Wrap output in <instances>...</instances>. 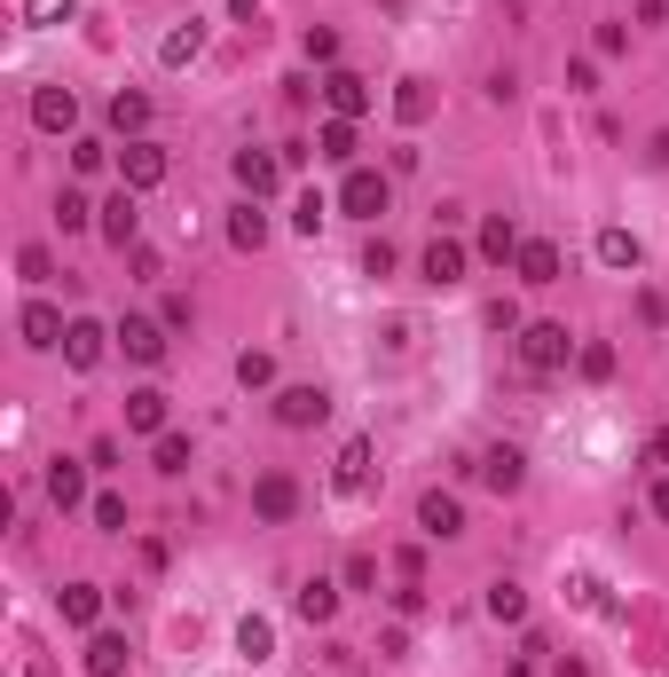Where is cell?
Masks as SVG:
<instances>
[{
  "instance_id": "21",
  "label": "cell",
  "mask_w": 669,
  "mask_h": 677,
  "mask_svg": "<svg viewBox=\"0 0 669 677\" xmlns=\"http://www.w3.org/2000/svg\"><path fill=\"white\" fill-rule=\"evenodd\" d=\"M48 496L63 504V513H79V504H88V473H79L71 457H55V465H48Z\"/></svg>"
},
{
  "instance_id": "33",
  "label": "cell",
  "mask_w": 669,
  "mask_h": 677,
  "mask_svg": "<svg viewBox=\"0 0 669 677\" xmlns=\"http://www.w3.org/2000/svg\"><path fill=\"white\" fill-rule=\"evenodd\" d=\"M315 142H323V158H339V165H347V158H355V119H323Z\"/></svg>"
},
{
  "instance_id": "31",
  "label": "cell",
  "mask_w": 669,
  "mask_h": 677,
  "mask_svg": "<svg viewBox=\"0 0 669 677\" xmlns=\"http://www.w3.org/2000/svg\"><path fill=\"white\" fill-rule=\"evenodd\" d=\"M599 261L607 269H638V236L630 229H599Z\"/></svg>"
},
{
  "instance_id": "4",
  "label": "cell",
  "mask_w": 669,
  "mask_h": 677,
  "mask_svg": "<svg viewBox=\"0 0 669 677\" xmlns=\"http://www.w3.org/2000/svg\"><path fill=\"white\" fill-rule=\"evenodd\" d=\"M323 103H331V119H363L378 95H371L363 71H331V79H323Z\"/></svg>"
},
{
  "instance_id": "24",
  "label": "cell",
  "mask_w": 669,
  "mask_h": 677,
  "mask_svg": "<svg viewBox=\"0 0 669 677\" xmlns=\"http://www.w3.org/2000/svg\"><path fill=\"white\" fill-rule=\"evenodd\" d=\"M292 615H300V623H331V615H339V583H323V575H315L300 599H292Z\"/></svg>"
},
{
  "instance_id": "6",
  "label": "cell",
  "mask_w": 669,
  "mask_h": 677,
  "mask_svg": "<svg viewBox=\"0 0 669 677\" xmlns=\"http://www.w3.org/2000/svg\"><path fill=\"white\" fill-rule=\"evenodd\" d=\"M32 127H40V134H71V127H79L71 88H32Z\"/></svg>"
},
{
  "instance_id": "20",
  "label": "cell",
  "mask_w": 669,
  "mask_h": 677,
  "mask_svg": "<svg viewBox=\"0 0 669 677\" xmlns=\"http://www.w3.org/2000/svg\"><path fill=\"white\" fill-rule=\"evenodd\" d=\"M88 677H126V638L119 630H95L88 638Z\"/></svg>"
},
{
  "instance_id": "18",
  "label": "cell",
  "mask_w": 669,
  "mask_h": 677,
  "mask_svg": "<svg viewBox=\"0 0 669 677\" xmlns=\"http://www.w3.org/2000/svg\"><path fill=\"white\" fill-rule=\"evenodd\" d=\"M205 55V24L190 17V24H174V32H165V48H158V63L165 71H182V63H197Z\"/></svg>"
},
{
  "instance_id": "42",
  "label": "cell",
  "mask_w": 669,
  "mask_h": 677,
  "mask_svg": "<svg viewBox=\"0 0 669 677\" xmlns=\"http://www.w3.org/2000/svg\"><path fill=\"white\" fill-rule=\"evenodd\" d=\"M323 213H331V205H323V198H315V190H307V198H300V205H292V221H300V229H307V236H315V229H323Z\"/></svg>"
},
{
  "instance_id": "17",
  "label": "cell",
  "mask_w": 669,
  "mask_h": 677,
  "mask_svg": "<svg viewBox=\"0 0 669 677\" xmlns=\"http://www.w3.org/2000/svg\"><path fill=\"white\" fill-rule=\"evenodd\" d=\"M480 481H488L496 496H513V488L528 481V457H520V449H488V457H480Z\"/></svg>"
},
{
  "instance_id": "14",
  "label": "cell",
  "mask_w": 669,
  "mask_h": 677,
  "mask_svg": "<svg viewBox=\"0 0 669 677\" xmlns=\"http://www.w3.org/2000/svg\"><path fill=\"white\" fill-rule=\"evenodd\" d=\"M513 269H520V284H536V292H544V284H559V244H544V236H528Z\"/></svg>"
},
{
  "instance_id": "41",
  "label": "cell",
  "mask_w": 669,
  "mask_h": 677,
  "mask_svg": "<svg viewBox=\"0 0 669 677\" xmlns=\"http://www.w3.org/2000/svg\"><path fill=\"white\" fill-rule=\"evenodd\" d=\"M103 158H111L103 142H71V165H79V174H103Z\"/></svg>"
},
{
  "instance_id": "46",
  "label": "cell",
  "mask_w": 669,
  "mask_h": 677,
  "mask_svg": "<svg viewBox=\"0 0 669 677\" xmlns=\"http://www.w3.org/2000/svg\"><path fill=\"white\" fill-rule=\"evenodd\" d=\"M505 677H536V669H528V661H513V669H505Z\"/></svg>"
},
{
  "instance_id": "36",
  "label": "cell",
  "mask_w": 669,
  "mask_h": 677,
  "mask_svg": "<svg viewBox=\"0 0 669 677\" xmlns=\"http://www.w3.org/2000/svg\"><path fill=\"white\" fill-rule=\"evenodd\" d=\"M236 378H244V386H268V378H276V355H261V347H244V355H236Z\"/></svg>"
},
{
  "instance_id": "39",
  "label": "cell",
  "mask_w": 669,
  "mask_h": 677,
  "mask_svg": "<svg viewBox=\"0 0 669 677\" xmlns=\"http://www.w3.org/2000/svg\"><path fill=\"white\" fill-rule=\"evenodd\" d=\"M79 0H24V24H63Z\"/></svg>"
},
{
  "instance_id": "44",
  "label": "cell",
  "mask_w": 669,
  "mask_h": 677,
  "mask_svg": "<svg viewBox=\"0 0 669 677\" xmlns=\"http://www.w3.org/2000/svg\"><path fill=\"white\" fill-rule=\"evenodd\" d=\"M646 457H653V465H669V426H661V434L646 442Z\"/></svg>"
},
{
  "instance_id": "37",
  "label": "cell",
  "mask_w": 669,
  "mask_h": 677,
  "mask_svg": "<svg viewBox=\"0 0 669 677\" xmlns=\"http://www.w3.org/2000/svg\"><path fill=\"white\" fill-rule=\"evenodd\" d=\"M88 513H95V528H103V536H126V496H95Z\"/></svg>"
},
{
  "instance_id": "3",
  "label": "cell",
  "mask_w": 669,
  "mask_h": 677,
  "mask_svg": "<svg viewBox=\"0 0 669 677\" xmlns=\"http://www.w3.org/2000/svg\"><path fill=\"white\" fill-rule=\"evenodd\" d=\"M417 528H426V544L465 536V504H457L449 488H426V496H417Z\"/></svg>"
},
{
  "instance_id": "10",
  "label": "cell",
  "mask_w": 669,
  "mask_h": 677,
  "mask_svg": "<svg viewBox=\"0 0 669 677\" xmlns=\"http://www.w3.org/2000/svg\"><path fill=\"white\" fill-rule=\"evenodd\" d=\"M426 284H434V292L465 284V244H457V236H434V244H426Z\"/></svg>"
},
{
  "instance_id": "15",
  "label": "cell",
  "mask_w": 669,
  "mask_h": 677,
  "mask_svg": "<svg viewBox=\"0 0 669 677\" xmlns=\"http://www.w3.org/2000/svg\"><path fill=\"white\" fill-rule=\"evenodd\" d=\"M17 331H24V347H63V331H71V323H63L48 300H32V307L17 315Z\"/></svg>"
},
{
  "instance_id": "28",
  "label": "cell",
  "mask_w": 669,
  "mask_h": 677,
  "mask_svg": "<svg viewBox=\"0 0 669 677\" xmlns=\"http://www.w3.org/2000/svg\"><path fill=\"white\" fill-rule=\"evenodd\" d=\"M111 127H119V134H142V127H150V95L119 88V95H111Z\"/></svg>"
},
{
  "instance_id": "26",
  "label": "cell",
  "mask_w": 669,
  "mask_h": 677,
  "mask_svg": "<svg viewBox=\"0 0 669 677\" xmlns=\"http://www.w3.org/2000/svg\"><path fill=\"white\" fill-rule=\"evenodd\" d=\"M331 481H339V488H347V496H355V488H363V481H371V442H363V434H355V442H347V449H339V465H331Z\"/></svg>"
},
{
  "instance_id": "40",
  "label": "cell",
  "mask_w": 669,
  "mask_h": 677,
  "mask_svg": "<svg viewBox=\"0 0 669 677\" xmlns=\"http://www.w3.org/2000/svg\"><path fill=\"white\" fill-rule=\"evenodd\" d=\"M17 276H24V284H48V252H40V244L17 252Z\"/></svg>"
},
{
  "instance_id": "19",
  "label": "cell",
  "mask_w": 669,
  "mask_h": 677,
  "mask_svg": "<svg viewBox=\"0 0 669 677\" xmlns=\"http://www.w3.org/2000/svg\"><path fill=\"white\" fill-rule=\"evenodd\" d=\"M95 229H103L111 244H134V236H142V213H134V190H119V198L103 205V221H95Z\"/></svg>"
},
{
  "instance_id": "8",
  "label": "cell",
  "mask_w": 669,
  "mask_h": 677,
  "mask_svg": "<svg viewBox=\"0 0 669 677\" xmlns=\"http://www.w3.org/2000/svg\"><path fill=\"white\" fill-rule=\"evenodd\" d=\"M119 174H126V190H134V198H142V190H158V182H165V150H150V142H126Z\"/></svg>"
},
{
  "instance_id": "30",
  "label": "cell",
  "mask_w": 669,
  "mask_h": 677,
  "mask_svg": "<svg viewBox=\"0 0 669 677\" xmlns=\"http://www.w3.org/2000/svg\"><path fill=\"white\" fill-rule=\"evenodd\" d=\"M394 111H402V127H417V119H434V88H426V79H402V95H394Z\"/></svg>"
},
{
  "instance_id": "9",
  "label": "cell",
  "mask_w": 669,
  "mask_h": 677,
  "mask_svg": "<svg viewBox=\"0 0 669 677\" xmlns=\"http://www.w3.org/2000/svg\"><path fill=\"white\" fill-rule=\"evenodd\" d=\"M119 347H126L134 363H165V323H150V315H126V323H119Z\"/></svg>"
},
{
  "instance_id": "29",
  "label": "cell",
  "mask_w": 669,
  "mask_h": 677,
  "mask_svg": "<svg viewBox=\"0 0 669 677\" xmlns=\"http://www.w3.org/2000/svg\"><path fill=\"white\" fill-rule=\"evenodd\" d=\"M229 244H236V252H261V244H268V213H261V205H244V213L229 221Z\"/></svg>"
},
{
  "instance_id": "25",
  "label": "cell",
  "mask_w": 669,
  "mask_h": 677,
  "mask_svg": "<svg viewBox=\"0 0 669 677\" xmlns=\"http://www.w3.org/2000/svg\"><path fill=\"white\" fill-rule=\"evenodd\" d=\"M480 607H488V623H528V590L520 583H488Z\"/></svg>"
},
{
  "instance_id": "1",
  "label": "cell",
  "mask_w": 669,
  "mask_h": 677,
  "mask_svg": "<svg viewBox=\"0 0 669 677\" xmlns=\"http://www.w3.org/2000/svg\"><path fill=\"white\" fill-rule=\"evenodd\" d=\"M386 205H394V182H386V174H371V165H347V182H339V213L378 221Z\"/></svg>"
},
{
  "instance_id": "43",
  "label": "cell",
  "mask_w": 669,
  "mask_h": 677,
  "mask_svg": "<svg viewBox=\"0 0 669 677\" xmlns=\"http://www.w3.org/2000/svg\"><path fill=\"white\" fill-rule=\"evenodd\" d=\"M386 269H394V244H386V236H378V244H371V252H363V276H386Z\"/></svg>"
},
{
  "instance_id": "45",
  "label": "cell",
  "mask_w": 669,
  "mask_h": 677,
  "mask_svg": "<svg viewBox=\"0 0 669 677\" xmlns=\"http://www.w3.org/2000/svg\"><path fill=\"white\" fill-rule=\"evenodd\" d=\"M653 521H669V481H661V488H653Z\"/></svg>"
},
{
  "instance_id": "38",
  "label": "cell",
  "mask_w": 669,
  "mask_h": 677,
  "mask_svg": "<svg viewBox=\"0 0 669 677\" xmlns=\"http://www.w3.org/2000/svg\"><path fill=\"white\" fill-rule=\"evenodd\" d=\"M307 63H339V32H331V24H307Z\"/></svg>"
},
{
  "instance_id": "5",
  "label": "cell",
  "mask_w": 669,
  "mask_h": 677,
  "mask_svg": "<svg viewBox=\"0 0 669 677\" xmlns=\"http://www.w3.org/2000/svg\"><path fill=\"white\" fill-rule=\"evenodd\" d=\"M103 347H111V331H103L95 315H79V323L63 331V363H71V371H95V363H103Z\"/></svg>"
},
{
  "instance_id": "16",
  "label": "cell",
  "mask_w": 669,
  "mask_h": 677,
  "mask_svg": "<svg viewBox=\"0 0 669 677\" xmlns=\"http://www.w3.org/2000/svg\"><path fill=\"white\" fill-rule=\"evenodd\" d=\"M567 590H575V607H582V615H599V623H622V615H630V607L615 599V590H607L599 575H575Z\"/></svg>"
},
{
  "instance_id": "13",
  "label": "cell",
  "mask_w": 669,
  "mask_h": 677,
  "mask_svg": "<svg viewBox=\"0 0 669 677\" xmlns=\"http://www.w3.org/2000/svg\"><path fill=\"white\" fill-rule=\"evenodd\" d=\"M520 244H528V236H520L505 213H488V221H480V261H496V269H505V261H520Z\"/></svg>"
},
{
  "instance_id": "34",
  "label": "cell",
  "mask_w": 669,
  "mask_h": 677,
  "mask_svg": "<svg viewBox=\"0 0 669 677\" xmlns=\"http://www.w3.org/2000/svg\"><path fill=\"white\" fill-rule=\"evenodd\" d=\"M150 457H158V473H165V481L190 473V442H182V434H158V449H150Z\"/></svg>"
},
{
  "instance_id": "2",
  "label": "cell",
  "mask_w": 669,
  "mask_h": 677,
  "mask_svg": "<svg viewBox=\"0 0 669 677\" xmlns=\"http://www.w3.org/2000/svg\"><path fill=\"white\" fill-rule=\"evenodd\" d=\"M567 355H575L567 323H520V363L528 371H567Z\"/></svg>"
},
{
  "instance_id": "27",
  "label": "cell",
  "mask_w": 669,
  "mask_h": 677,
  "mask_svg": "<svg viewBox=\"0 0 669 677\" xmlns=\"http://www.w3.org/2000/svg\"><path fill=\"white\" fill-rule=\"evenodd\" d=\"M236 646H244V661H268V654H276V623H268V615H244V623H236Z\"/></svg>"
},
{
  "instance_id": "12",
  "label": "cell",
  "mask_w": 669,
  "mask_h": 677,
  "mask_svg": "<svg viewBox=\"0 0 669 677\" xmlns=\"http://www.w3.org/2000/svg\"><path fill=\"white\" fill-rule=\"evenodd\" d=\"M236 182H244V198H268V190L284 182V165H276L268 150H236Z\"/></svg>"
},
{
  "instance_id": "23",
  "label": "cell",
  "mask_w": 669,
  "mask_h": 677,
  "mask_svg": "<svg viewBox=\"0 0 669 677\" xmlns=\"http://www.w3.org/2000/svg\"><path fill=\"white\" fill-rule=\"evenodd\" d=\"M55 607H63V623H71V630H95V615H103V590H95V583H71Z\"/></svg>"
},
{
  "instance_id": "32",
  "label": "cell",
  "mask_w": 669,
  "mask_h": 677,
  "mask_svg": "<svg viewBox=\"0 0 669 677\" xmlns=\"http://www.w3.org/2000/svg\"><path fill=\"white\" fill-rule=\"evenodd\" d=\"M575 371L591 378V386H607V378H615V347H607V338H591V347L575 355Z\"/></svg>"
},
{
  "instance_id": "35",
  "label": "cell",
  "mask_w": 669,
  "mask_h": 677,
  "mask_svg": "<svg viewBox=\"0 0 669 677\" xmlns=\"http://www.w3.org/2000/svg\"><path fill=\"white\" fill-rule=\"evenodd\" d=\"M55 221H63V236H79V229H88V221H95V205H88V198H79V190H63V198H55Z\"/></svg>"
},
{
  "instance_id": "7",
  "label": "cell",
  "mask_w": 669,
  "mask_h": 677,
  "mask_svg": "<svg viewBox=\"0 0 669 677\" xmlns=\"http://www.w3.org/2000/svg\"><path fill=\"white\" fill-rule=\"evenodd\" d=\"M253 513H261V521H292V513H300L292 473H261V481H253Z\"/></svg>"
},
{
  "instance_id": "11",
  "label": "cell",
  "mask_w": 669,
  "mask_h": 677,
  "mask_svg": "<svg viewBox=\"0 0 669 677\" xmlns=\"http://www.w3.org/2000/svg\"><path fill=\"white\" fill-rule=\"evenodd\" d=\"M323 410H331L323 386H284V394H276V417H284V426H323Z\"/></svg>"
},
{
  "instance_id": "22",
  "label": "cell",
  "mask_w": 669,
  "mask_h": 677,
  "mask_svg": "<svg viewBox=\"0 0 669 677\" xmlns=\"http://www.w3.org/2000/svg\"><path fill=\"white\" fill-rule=\"evenodd\" d=\"M126 434H165V394L158 386L126 394Z\"/></svg>"
}]
</instances>
